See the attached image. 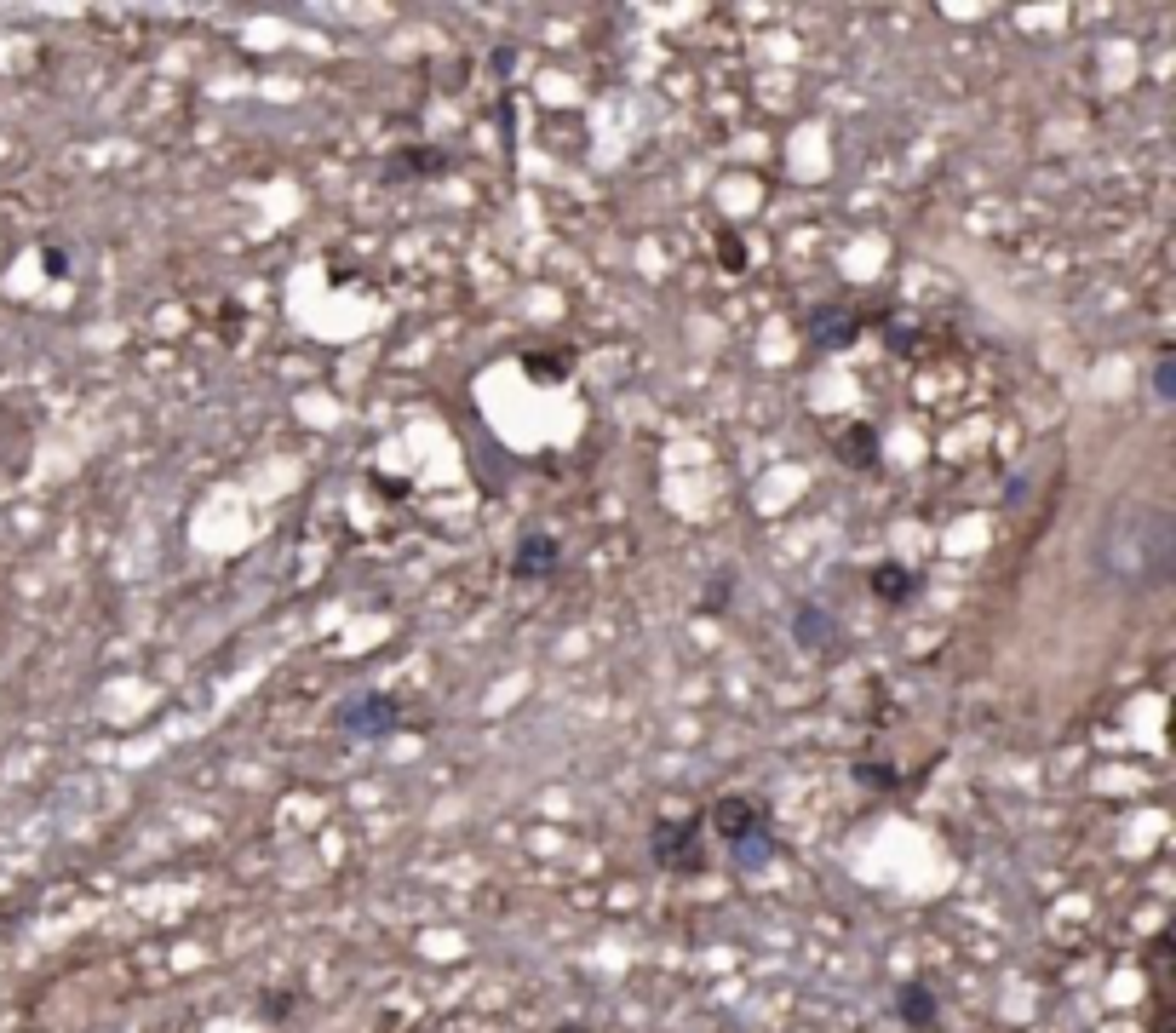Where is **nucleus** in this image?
Segmentation results:
<instances>
[{"label":"nucleus","instance_id":"18","mask_svg":"<svg viewBox=\"0 0 1176 1033\" xmlns=\"http://www.w3.org/2000/svg\"><path fill=\"white\" fill-rule=\"evenodd\" d=\"M264 1016H270V1022H282V1016H287V999H282V994H270V999H264Z\"/></svg>","mask_w":1176,"mask_h":1033},{"label":"nucleus","instance_id":"13","mask_svg":"<svg viewBox=\"0 0 1176 1033\" xmlns=\"http://www.w3.org/2000/svg\"><path fill=\"white\" fill-rule=\"evenodd\" d=\"M522 368H528L534 385H563V379H569L563 356H551V350H528V356H522Z\"/></svg>","mask_w":1176,"mask_h":1033},{"label":"nucleus","instance_id":"12","mask_svg":"<svg viewBox=\"0 0 1176 1033\" xmlns=\"http://www.w3.org/2000/svg\"><path fill=\"white\" fill-rule=\"evenodd\" d=\"M850 775H855V786H867V793H895V786H901L895 764H879V758H855Z\"/></svg>","mask_w":1176,"mask_h":1033},{"label":"nucleus","instance_id":"8","mask_svg":"<svg viewBox=\"0 0 1176 1033\" xmlns=\"http://www.w3.org/2000/svg\"><path fill=\"white\" fill-rule=\"evenodd\" d=\"M448 167H454V155H448L442 144H402V150L384 162V178H391V184H413V178H442Z\"/></svg>","mask_w":1176,"mask_h":1033},{"label":"nucleus","instance_id":"6","mask_svg":"<svg viewBox=\"0 0 1176 1033\" xmlns=\"http://www.w3.org/2000/svg\"><path fill=\"white\" fill-rule=\"evenodd\" d=\"M861 334H867V316L843 311V305H815V311L804 316V339H809V350H850Z\"/></svg>","mask_w":1176,"mask_h":1033},{"label":"nucleus","instance_id":"11","mask_svg":"<svg viewBox=\"0 0 1176 1033\" xmlns=\"http://www.w3.org/2000/svg\"><path fill=\"white\" fill-rule=\"evenodd\" d=\"M838 449V465H850V471H879V454H884V442H879V425H850V431L832 442Z\"/></svg>","mask_w":1176,"mask_h":1033},{"label":"nucleus","instance_id":"14","mask_svg":"<svg viewBox=\"0 0 1176 1033\" xmlns=\"http://www.w3.org/2000/svg\"><path fill=\"white\" fill-rule=\"evenodd\" d=\"M729 603H735V574H712V580H706L700 609H706V614H723Z\"/></svg>","mask_w":1176,"mask_h":1033},{"label":"nucleus","instance_id":"10","mask_svg":"<svg viewBox=\"0 0 1176 1033\" xmlns=\"http://www.w3.org/2000/svg\"><path fill=\"white\" fill-rule=\"evenodd\" d=\"M867 585H872V598L884 603V609H901V603H913L918 598V574L907 569V563H872L867 569Z\"/></svg>","mask_w":1176,"mask_h":1033},{"label":"nucleus","instance_id":"7","mask_svg":"<svg viewBox=\"0 0 1176 1033\" xmlns=\"http://www.w3.org/2000/svg\"><path fill=\"white\" fill-rule=\"evenodd\" d=\"M557 569H563V546L551 535H522L517 540V551H511V580H557Z\"/></svg>","mask_w":1176,"mask_h":1033},{"label":"nucleus","instance_id":"1","mask_svg":"<svg viewBox=\"0 0 1176 1033\" xmlns=\"http://www.w3.org/2000/svg\"><path fill=\"white\" fill-rule=\"evenodd\" d=\"M1090 563L1119 592H1165L1176 574V517L1159 499H1119L1096 535Z\"/></svg>","mask_w":1176,"mask_h":1033},{"label":"nucleus","instance_id":"2","mask_svg":"<svg viewBox=\"0 0 1176 1033\" xmlns=\"http://www.w3.org/2000/svg\"><path fill=\"white\" fill-rule=\"evenodd\" d=\"M700 822L723 838V850H729V861L741 872H764L769 861L780 856L775 815H769V804H764V798H752V793H723L718 804L700 815Z\"/></svg>","mask_w":1176,"mask_h":1033},{"label":"nucleus","instance_id":"9","mask_svg":"<svg viewBox=\"0 0 1176 1033\" xmlns=\"http://www.w3.org/2000/svg\"><path fill=\"white\" fill-rule=\"evenodd\" d=\"M895 1022L901 1028H913V1033H936L941 1028V999H936V987L918 976V982H901V994H895Z\"/></svg>","mask_w":1176,"mask_h":1033},{"label":"nucleus","instance_id":"17","mask_svg":"<svg viewBox=\"0 0 1176 1033\" xmlns=\"http://www.w3.org/2000/svg\"><path fill=\"white\" fill-rule=\"evenodd\" d=\"M47 276H69V253L63 248H47Z\"/></svg>","mask_w":1176,"mask_h":1033},{"label":"nucleus","instance_id":"16","mask_svg":"<svg viewBox=\"0 0 1176 1033\" xmlns=\"http://www.w3.org/2000/svg\"><path fill=\"white\" fill-rule=\"evenodd\" d=\"M723 259H729V270H741V264H746V248H741V236H729V230H723Z\"/></svg>","mask_w":1176,"mask_h":1033},{"label":"nucleus","instance_id":"5","mask_svg":"<svg viewBox=\"0 0 1176 1033\" xmlns=\"http://www.w3.org/2000/svg\"><path fill=\"white\" fill-rule=\"evenodd\" d=\"M843 626H838V614L827 609V603H815V598H804V603H793V643L804 649V655H843Z\"/></svg>","mask_w":1176,"mask_h":1033},{"label":"nucleus","instance_id":"4","mask_svg":"<svg viewBox=\"0 0 1176 1033\" xmlns=\"http://www.w3.org/2000/svg\"><path fill=\"white\" fill-rule=\"evenodd\" d=\"M334 723L350 735V741H384V735L402 729V700L384 695V689H356L334 707Z\"/></svg>","mask_w":1176,"mask_h":1033},{"label":"nucleus","instance_id":"15","mask_svg":"<svg viewBox=\"0 0 1176 1033\" xmlns=\"http://www.w3.org/2000/svg\"><path fill=\"white\" fill-rule=\"evenodd\" d=\"M1153 397L1176 402V356H1171V350H1159V356H1153Z\"/></svg>","mask_w":1176,"mask_h":1033},{"label":"nucleus","instance_id":"3","mask_svg":"<svg viewBox=\"0 0 1176 1033\" xmlns=\"http://www.w3.org/2000/svg\"><path fill=\"white\" fill-rule=\"evenodd\" d=\"M649 861L660 872H678V879H700L712 867V856H706V822L700 815H660L649 827Z\"/></svg>","mask_w":1176,"mask_h":1033}]
</instances>
